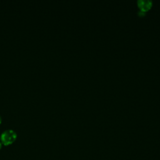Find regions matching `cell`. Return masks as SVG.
<instances>
[{"instance_id":"2","label":"cell","mask_w":160,"mask_h":160,"mask_svg":"<svg viewBox=\"0 0 160 160\" xmlns=\"http://www.w3.org/2000/svg\"><path fill=\"white\" fill-rule=\"evenodd\" d=\"M138 4L141 7L142 11V10L145 11V10H146L147 9H148L151 6V2L150 1H138Z\"/></svg>"},{"instance_id":"1","label":"cell","mask_w":160,"mask_h":160,"mask_svg":"<svg viewBox=\"0 0 160 160\" xmlns=\"http://www.w3.org/2000/svg\"><path fill=\"white\" fill-rule=\"evenodd\" d=\"M17 138L16 132L12 129H7L2 132L0 139L2 144L8 146L12 144Z\"/></svg>"},{"instance_id":"4","label":"cell","mask_w":160,"mask_h":160,"mask_svg":"<svg viewBox=\"0 0 160 160\" xmlns=\"http://www.w3.org/2000/svg\"><path fill=\"white\" fill-rule=\"evenodd\" d=\"M1 122H2V118H1V116H0V124L1 123Z\"/></svg>"},{"instance_id":"3","label":"cell","mask_w":160,"mask_h":160,"mask_svg":"<svg viewBox=\"0 0 160 160\" xmlns=\"http://www.w3.org/2000/svg\"><path fill=\"white\" fill-rule=\"evenodd\" d=\"M1 147H2V143H1V142L0 141V149H1Z\"/></svg>"}]
</instances>
